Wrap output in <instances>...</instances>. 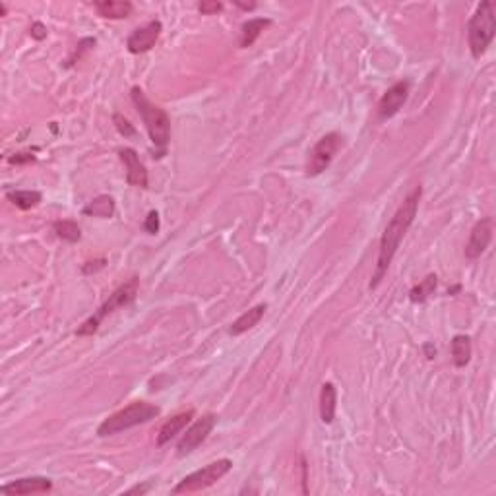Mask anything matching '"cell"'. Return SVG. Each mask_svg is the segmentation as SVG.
<instances>
[{
  "label": "cell",
  "instance_id": "cell-1",
  "mask_svg": "<svg viewBox=\"0 0 496 496\" xmlns=\"http://www.w3.org/2000/svg\"><path fill=\"white\" fill-rule=\"evenodd\" d=\"M421 196H423L421 186L411 190L407 194V198L401 202V206L397 208L396 214L392 216L386 229H384L382 239H380L378 260H376V270H374V275H372V281H370V289H376L380 285V281L384 280V275H386L390 264H392L394 256H396L399 244H401L403 237L409 231V227L413 225V221H415Z\"/></svg>",
  "mask_w": 496,
  "mask_h": 496
},
{
  "label": "cell",
  "instance_id": "cell-2",
  "mask_svg": "<svg viewBox=\"0 0 496 496\" xmlns=\"http://www.w3.org/2000/svg\"><path fill=\"white\" fill-rule=\"evenodd\" d=\"M132 101H134L136 109H138L140 117L144 120L150 140L155 145L157 157H163L165 150H167V144H169V138H171V120H169V115L161 107H157L155 103L147 99V95L140 88H132Z\"/></svg>",
  "mask_w": 496,
  "mask_h": 496
},
{
  "label": "cell",
  "instance_id": "cell-3",
  "mask_svg": "<svg viewBox=\"0 0 496 496\" xmlns=\"http://www.w3.org/2000/svg\"><path fill=\"white\" fill-rule=\"evenodd\" d=\"M496 33V4L493 0L481 2L467 24V39L473 58L487 53Z\"/></svg>",
  "mask_w": 496,
  "mask_h": 496
},
{
  "label": "cell",
  "instance_id": "cell-4",
  "mask_svg": "<svg viewBox=\"0 0 496 496\" xmlns=\"http://www.w3.org/2000/svg\"><path fill=\"white\" fill-rule=\"evenodd\" d=\"M161 413V409L154 403H147V401H134L125 409H120L117 413H113L111 417H107L97 429V434L101 438L105 436H113V434L125 433L128 429H134L138 424L150 423L152 419Z\"/></svg>",
  "mask_w": 496,
  "mask_h": 496
},
{
  "label": "cell",
  "instance_id": "cell-5",
  "mask_svg": "<svg viewBox=\"0 0 496 496\" xmlns=\"http://www.w3.org/2000/svg\"><path fill=\"white\" fill-rule=\"evenodd\" d=\"M136 295H138V280L136 278H132L130 281H127V283H122L120 287L115 289L111 295H109V298L103 303L99 307V310L95 312V314L91 316V318H88L83 324L76 330V335H93L97 330H99L101 322H103V318L107 314H113L117 308H122L127 307V305H130L132 301L136 298Z\"/></svg>",
  "mask_w": 496,
  "mask_h": 496
},
{
  "label": "cell",
  "instance_id": "cell-6",
  "mask_svg": "<svg viewBox=\"0 0 496 496\" xmlns=\"http://www.w3.org/2000/svg\"><path fill=\"white\" fill-rule=\"evenodd\" d=\"M233 467V461L231 460H217L208 463L206 467L190 473L186 477L182 479L177 487L173 488L175 495H182V493H196V490H204L209 488L211 485H216L219 479H223Z\"/></svg>",
  "mask_w": 496,
  "mask_h": 496
},
{
  "label": "cell",
  "instance_id": "cell-7",
  "mask_svg": "<svg viewBox=\"0 0 496 496\" xmlns=\"http://www.w3.org/2000/svg\"><path fill=\"white\" fill-rule=\"evenodd\" d=\"M343 138L337 132H330L324 138H320L314 144V147L308 152L307 159V175L308 177H318L332 165L337 152L342 150Z\"/></svg>",
  "mask_w": 496,
  "mask_h": 496
},
{
  "label": "cell",
  "instance_id": "cell-8",
  "mask_svg": "<svg viewBox=\"0 0 496 496\" xmlns=\"http://www.w3.org/2000/svg\"><path fill=\"white\" fill-rule=\"evenodd\" d=\"M216 421L217 417L214 415V413H208V415L200 417L194 424H190L189 429H186V433L182 434L179 446H177V454H179L181 458L182 456H189V454H192L198 446L206 442V438L211 434L214 426H216Z\"/></svg>",
  "mask_w": 496,
  "mask_h": 496
},
{
  "label": "cell",
  "instance_id": "cell-9",
  "mask_svg": "<svg viewBox=\"0 0 496 496\" xmlns=\"http://www.w3.org/2000/svg\"><path fill=\"white\" fill-rule=\"evenodd\" d=\"M493 233H495V223L490 217H485L477 221L470 233V241L465 244V256L470 260H475L481 254L488 248V244L493 241Z\"/></svg>",
  "mask_w": 496,
  "mask_h": 496
},
{
  "label": "cell",
  "instance_id": "cell-10",
  "mask_svg": "<svg viewBox=\"0 0 496 496\" xmlns=\"http://www.w3.org/2000/svg\"><path fill=\"white\" fill-rule=\"evenodd\" d=\"M161 29L163 26L159 19L150 22V24H145L144 27H138V29L132 31L130 37H128L127 41L128 51H130L132 54L147 53V51L157 43V39H159V35H161Z\"/></svg>",
  "mask_w": 496,
  "mask_h": 496
},
{
  "label": "cell",
  "instance_id": "cell-11",
  "mask_svg": "<svg viewBox=\"0 0 496 496\" xmlns=\"http://www.w3.org/2000/svg\"><path fill=\"white\" fill-rule=\"evenodd\" d=\"M407 95H409V81L401 80L394 83V86L382 95V99H380L378 117L382 118V120H386V118H392L394 115H397L399 109L403 107V103L407 101Z\"/></svg>",
  "mask_w": 496,
  "mask_h": 496
},
{
  "label": "cell",
  "instance_id": "cell-12",
  "mask_svg": "<svg viewBox=\"0 0 496 496\" xmlns=\"http://www.w3.org/2000/svg\"><path fill=\"white\" fill-rule=\"evenodd\" d=\"M53 488V481L47 477H26L2 485L0 493L10 496H26L33 493H49Z\"/></svg>",
  "mask_w": 496,
  "mask_h": 496
},
{
  "label": "cell",
  "instance_id": "cell-13",
  "mask_svg": "<svg viewBox=\"0 0 496 496\" xmlns=\"http://www.w3.org/2000/svg\"><path fill=\"white\" fill-rule=\"evenodd\" d=\"M120 161L125 163L127 167V182L130 186H140V189H147V171H145L144 163L140 161V155L136 154V150L132 147H125L118 152Z\"/></svg>",
  "mask_w": 496,
  "mask_h": 496
},
{
  "label": "cell",
  "instance_id": "cell-14",
  "mask_svg": "<svg viewBox=\"0 0 496 496\" xmlns=\"http://www.w3.org/2000/svg\"><path fill=\"white\" fill-rule=\"evenodd\" d=\"M192 417H194V411L189 409V411H182L179 415L171 417L169 421H165L159 429V434H157V446H165L167 442H171L177 434H181L186 429V424L190 423Z\"/></svg>",
  "mask_w": 496,
  "mask_h": 496
},
{
  "label": "cell",
  "instance_id": "cell-15",
  "mask_svg": "<svg viewBox=\"0 0 496 496\" xmlns=\"http://www.w3.org/2000/svg\"><path fill=\"white\" fill-rule=\"evenodd\" d=\"M266 308H268L266 305H256V307H253L250 310H246L244 314L239 316L235 322L231 324V328H229V334L243 335L244 332L253 330L254 326H258V322H260L262 318H264V314H266Z\"/></svg>",
  "mask_w": 496,
  "mask_h": 496
},
{
  "label": "cell",
  "instance_id": "cell-16",
  "mask_svg": "<svg viewBox=\"0 0 496 496\" xmlns=\"http://www.w3.org/2000/svg\"><path fill=\"white\" fill-rule=\"evenodd\" d=\"M101 18L107 19H125L132 14V4L130 2H120V0H101L93 4Z\"/></svg>",
  "mask_w": 496,
  "mask_h": 496
},
{
  "label": "cell",
  "instance_id": "cell-17",
  "mask_svg": "<svg viewBox=\"0 0 496 496\" xmlns=\"http://www.w3.org/2000/svg\"><path fill=\"white\" fill-rule=\"evenodd\" d=\"M335 403H337L335 386L332 382H326V384H322V390H320V419H322V423H334Z\"/></svg>",
  "mask_w": 496,
  "mask_h": 496
},
{
  "label": "cell",
  "instance_id": "cell-18",
  "mask_svg": "<svg viewBox=\"0 0 496 496\" xmlns=\"http://www.w3.org/2000/svg\"><path fill=\"white\" fill-rule=\"evenodd\" d=\"M451 359L458 369L467 367L471 361V337L470 335H454L451 339Z\"/></svg>",
  "mask_w": 496,
  "mask_h": 496
},
{
  "label": "cell",
  "instance_id": "cell-19",
  "mask_svg": "<svg viewBox=\"0 0 496 496\" xmlns=\"http://www.w3.org/2000/svg\"><path fill=\"white\" fill-rule=\"evenodd\" d=\"M271 19L268 18H253L248 19L246 24H243V29H241V47L243 49H248V47L254 45V41L260 37V33L270 26Z\"/></svg>",
  "mask_w": 496,
  "mask_h": 496
},
{
  "label": "cell",
  "instance_id": "cell-20",
  "mask_svg": "<svg viewBox=\"0 0 496 496\" xmlns=\"http://www.w3.org/2000/svg\"><path fill=\"white\" fill-rule=\"evenodd\" d=\"M113 214H115V200L111 198V196H97V198H93L83 208V216H93V217H103V219H107V217H113Z\"/></svg>",
  "mask_w": 496,
  "mask_h": 496
},
{
  "label": "cell",
  "instance_id": "cell-21",
  "mask_svg": "<svg viewBox=\"0 0 496 496\" xmlns=\"http://www.w3.org/2000/svg\"><path fill=\"white\" fill-rule=\"evenodd\" d=\"M6 198L19 209H31L35 208L37 204L41 202V192L37 190H12L6 194Z\"/></svg>",
  "mask_w": 496,
  "mask_h": 496
},
{
  "label": "cell",
  "instance_id": "cell-22",
  "mask_svg": "<svg viewBox=\"0 0 496 496\" xmlns=\"http://www.w3.org/2000/svg\"><path fill=\"white\" fill-rule=\"evenodd\" d=\"M436 285H438V278H436L434 273L426 275V278H424V280L421 281L419 285H415V287L409 291V298H411V303H424L426 298L433 295Z\"/></svg>",
  "mask_w": 496,
  "mask_h": 496
},
{
  "label": "cell",
  "instance_id": "cell-23",
  "mask_svg": "<svg viewBox=\"0 0 496 496\" xmlns=\"http://www.w3.org/2000/svg\"><path fill=\"white\" fill-rule=\"evenodd\" d=\"M54 233L58 239H63L66 243H78L81 239V231L76 221L70 219H63V221H54Z\"/></svg>",
  "mask_w": 496,
  "mask_h": 496
},
{
  "label": "cell",
  "instance_id": "cell-24",
  "mask_svg": "<svg viewBox=\"0 0 496 496\" xmlns=\"http://www.w3.org/2000/svg\"><path fill=\"white\" fill-rule=\"evenodd\" d=\"M113 122H115V127H117V130L120 132V134L125 136V138H130V136L136 134V128L130 125V120L128 118H125L122 115H113Z\"/></svg>",
  "mask_w": 496,
  "mask_h": 496
},
{
  "label": "cell",
  "instance_id": "cell-25",
  "mask_svg": "<svg viewBox=\"0 0 496 496\" xmlns=\"http://www.w3.org/2000/svg\"><path fill=\"white\" fill-rule=\"evenodd\" d=\"M144 229L150 235H155L159 231V214L157 211H150L144 221Z\"/></svg>",
  "mask_w": 496,
  "mask_h": 496
},
{
  "label": "cell",
  "instance_id": "cell-26",
  "mask_svg": "<svg viewBox=\"0 0 496 496\" xmlns=\"http://www.w3.org/2000/svg\"><path fill=\"white\" fill-rule=\"evenodd\" d=\"M198 10L204 16H211V14L221 12V10H223V4H221V2H200Z\"/></svg>",
  "mask_w": 496,
  "mask_h": 496
},
{
  "label": "cell",
  "instance_id": "cell-27",
  "mask_svg": "<svg viewBox=\"0 0 496 496\" xmlns=\"http://www.w3.org/2000/svg\"><path fill=\"white\" fill-rule=\"evenodd\" d=\"M29 33H31V37H35L37 41H43L47 37V27L41 24V22H35L33 26H31V29H29Z\"/></svg>",
  "mask_w": 496,
  "mask_h": 496
},
{
  "label": "cell",
  "instance_id": "cell-28",
  "mask_svg": "<svg viewBox=\"0 0 496 496\" xmlns=\"http://www.w3.org/2000/svg\"><path fill=\"white\" fill-rule=\"evenodd\" d=\"M35 157L31 154H18V155H14V157H10L8 161L10 163H27V161H33Z\"/></svg>",
  "mask_w": 496,
  "mask_h": 496
},
{
  "label": "cell",
  "instance_id": "cell-29",
  "mask_svg": "<svg viewBox=\"0 0 496 496\" xmlns=\"http://www.w3.org/2000/svg\"><path fill=\"white\" fill-rule=\"evenodd\" d=\"M424 353H426V359L433 361L434 357H436V347H434L433 343H426V345H424Z\"/></svg>",
  "mask_w": 496,
  "mask_h": 496
},
{
  "label": "cell",
  "instance_id": "cell-30",
  "mask_svg": "<svg viewBox=\"0 0 496 496\" xmlns=\"http://www.w3.org/2000/svg\"><path fill=\"white\" fill-rule=\"evenodd\" d=\"M150 490V485H145V487H134L128 490V495H136V493H140V495H144V493H147Z\"/></svg>",
  "mask_w": 496,
  "mask_h": 496
},
{
  "label": "cell",
  "instance_id": "cell-31",
  "mask_svg": "<svg viewBox=\"0 0 496 496\" xmlns=\"http://www.w3.org/2000/svg\"><path fill=\"white\" fill-rule=\"evenodd\" d=\"M235 4H237V6H241V8H243V10H254V8H256V4H254V2H250V4H243V2H235Z\"/></svg>",
  "mask_w": 496,
  "mask_h": 496
}]
</instances>
